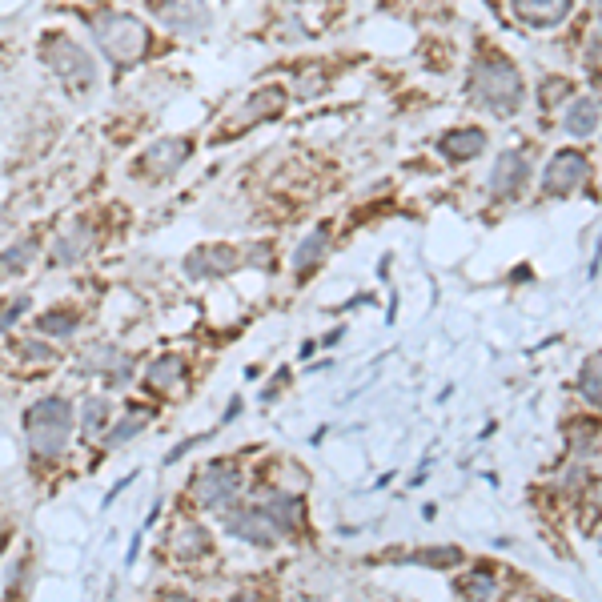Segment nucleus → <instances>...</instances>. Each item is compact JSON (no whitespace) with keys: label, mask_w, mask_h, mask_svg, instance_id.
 Wrapping results in <instances>:
<instances>
[{"label":"nucleus","mask_w":602,"mask_h":602,"mask_svg":"<svg viewBox=\"0 0 602 602\" xmlns=\"http://www.w3.org/2000/svg\"><path fill=\"white\" fill-rule=\"evenodd\" d=\"M25 430H29V446L37 458H57L69 446L73 406L65 398H45V402L25 410Z\"/></svg>","instance_id":"f257e3e1"},{"label":"nucleus","mask_w":602,"mask_h":602,"mask_svg":"<svg viewBox=\"0 0 602 602\" xmlns=\"http://www.w3.org/2000/svg\"><path fill=\"white\" fill-rule=\"evenodd\" d=\"M93 41L97 49L113 61V65H137L149 49V33L137 17H125V13H109V17H97L93 21Z\"/></svg>","instance_id":"f03ea898"},{"label":"nucleus","mask_w":602,"mask_h":602,"mask_svg":"<svg viewBox=\"0 0 602 602\" xmlns=\"http://www.w3.org/2000/svg\"><path fill=\"white\" fill-rule=\"evenodd\" d=\"M474 101L490 113H514L522 101V81L506 61H482L474 69Z\"/></svg>","instance_id":"7ed1b4c3"},{"label":"nucleus","mask_w":602,"mask_h":602,"mask_svg":"<svg viewBox=\"0 0 602 602\" xmlns=\"http://www.w3.org/2000/svg\"><path fill=\"white\" fill-rule=\"evenodd\" d=\"M45 61H49V65H53V73H57L65 85H73V89H89V85L97 81V65H93V57H89L77 41L61 37V33L45 37Z\"/></svg>","instance_id":"20e7f679"},{"label":"nucleus","mask_w":602,"mask_h":602,"mask_svg":"<svg viewBox=\"0 0 602 602\" xmlns=\"http://www.w3.org/2000/svg\"><path fill=\"white\" fill-rule=\"evenodd\" d=\"M221 526H225V534H233L241 542H253V546H273L281 538V530L269 522V514L261 506H225Z\"/></svg>","instance_id":"39448f33"},{"label":"nucleus","mask_w":602,"mask_h":602,"mask_svg":"<svg viewBox=\"0 0 602 602\" xmlns=\"http://www.w3.org/2000/svg\"><path fill=\"white\" fill-rule=\"evenodd\" d=\"M237 490H241V474L233 470V466H209L197 482H193V494H197V502L205 506V510H225V506H233V498H237Z\"/></svg>","instance_id":"423d86ee"},{"label":"nucleus","mask_w":602,"mask_h":602,"mask_svg":"<svg viewBox=\"0 0 602 602\" xmlns=\"http://www.w3.org/2000/svg\"><path fill=\"white\" fill-rule=\"evenodd\" d=\"M157 17L177 37H201L209 29L205 0H157Z\"/></svg>","instance_id":"0eeeda50"},{"label":"nucleus","mask_w":602,"mask_h":602,"mask_svg":"<svg viewBox=\"0 0 602 602\" xmlns=\"http://www.w3.org/2000/svg\"><path fill=\"white\" fill-rule=\"evenodd\" d=\"M185 157H189V141L185 137H161V141H153L145 149L137 169L149 173V177H169V173H177L185 165Z\"/></svg>","instance_id":"6e6552de"},{"label":"nucleus","mask_w":602,"mask_h":602,"mask_svg":"<svg viewBox=\"0 0 602 602\" xmlns=\"http://www.w3.org/2000/svg\"><path fill=\"white\" fill-rule=\"evenodd\" d=\"M586 161H582V153H574V149H566V153H554L550 157V165H546V181H542V189L546 193H554V197H562V193H574L582 181H586Z\"/></svg>","instance_id":"1a4fd4ad"},{"label":"nucleus","mask_w":602,"mask_h":602,"mask_svg":"<svg viewBox=\"0 0 602 602\" xmlns=\"http://www.w3.org/2000/svg\"><path fill=\"white\" fill-rule=\"evenodd\" d=\"M530 181V157L526 153H502L494 173H490V193L494 197H518Z\"/></svg>","instance_id":"9d476101"},{"label":"nucleus","mask_w":602,"mask_h":602,"mask_svg":"<svg viewBox=\"0 0 602 602\" xmlns=\"http://www.w3.org/2000/svg\"><path fill=\"white\" fill-rule=\"evenodd\" d=\"M237 265H241V253H237L233 245H201L197 253L185 257V269H189L193 277H225V273H233Z\"/></svg>","instance_id":"9b49d317"},{"label":"nucleus","mask_w":602,"mask_h":602,"mask_svg":"<svg viewBox=\"0 0 602 602\" xmlns=\"http://www.w3.org/2000/svg\"><path fill=\"white\" fill-rule=\"evenodd\" d=\"M257 506L269 514V522H273L281 534H297L301 526H306V510H301V502H297L293 494H261Z\"/></svg>","instance_id":"f8f14e48"},{"label":"nucleus","mask_w":602,"mask_h":602,"mask_svg":"<svg viewBox=\"0 0 602 602\" xmlns=\"http://www.w3.org/2000/svg\"><path fill=\"white\" fill-rule=\"evenodd\" d=\"M181 382H185V358H177V354L157 358V362L149 366V374H145V386H149L153 394H173Z\"/></svg>","instance_id":"ddd939ff"},{"label":"nucleus","mask_w":602,"mask_h":602,"mask_svg":"<svg viewBox=\"0 0 602 602\" xmlns=\"http://www.w3.org/2000/svg\"><path fill=\"white\" fill-rule=\"evenodd\" d=\"M93 241H97V233H93V225H85V221H77L69 233H61V241H57V253H53V261L57 265H73V261H81L89 249H93Z\"/></svg>","instance_id":"4468645a"},{"label":"nucleus","mask_w":602,"mask_h":602,"mask_svg":"<svg viewBox=\"0 0 602 602\" xmlns=\"http://www.w3.org/2000/svg\"><path fill=\"white\" fill-rule=\"evenodd\" d=\"M570 9V0H514V13L530 25H558Z\"/></svg>","instance_id":"2eb2a0df"},{"label":"nucleus","mask_w":602,"mask_h":602,"mask_svg":"<svg viewBox=\"0 0 602 602\" xmlns=\"http://www.w3.org/2000/svg\"><path fill=\"white\" fill-rule=\"evenodd\" d=\"M482 149H486V133H482V129H454V133L442 137V153H446L450 161H470V157H478Z\"/></svg>","instance_id":"dca6fc26"},{"label":"nucleus","mask_w":602,"mask_h":602,"mask_svg":"<svg viewBox=\"0 0 602 602\" xmlns=\"http://www.w3.org/2000/svg\"><path fill=\"white\" fill-rule=\"evenodd\" d=\"M594 129H598V105H594L590 97L574 101V105L566 109V133H570V137H590Z\"/></svg>","instance_id":"f3484780"},{"label":"nucleus","mask_w":602,"mask_h":602,"mask_svg":"<svg viewBox=\"0 0 602 602\" xmlns=\"http://www.w3.org/2000/svg\"><path fill=\"white\" fill-rule=\"evenodd\" d=\"M149 422H153V410H149V406H129L125 422L109 430V446H125V442H129V438H137Z\"/></svg>","instance_id":"a211bd4d"},{"label":"nucleus","mask_w":602,"mask_h":602,"mask_svg":"<svg viewBox=\"0 0 602 602\" xmlns=\"http://www.w3.org/2000/svg\"><path fill=\"white\" fill-rule=\"evenodd\" d=\"M326 241H330V233H326V229H314L306 241H301V249L293 253L297 273H310V269H314V261H322V257H326Z\"/></svg>","instance_id":"6ab92c4d"},{"label":"nucleus","mask_w":602,"mask_h":602,"mask_svg":"<svg viewBox=\"0 0 602 602\" xmlns=\"http://www.w3.org/2000/svg\"><path fill=\"white\" fill-rule=\"evenodd\" d=\"M81 326V318L73 310H53V314H41L37 318V330L41 334H53V338H73Z\"/></svg>","instance_id":"aec40b11"},{"label":"nucleus","mask_w":602,"mask_h":602,"mask_svg":"<svg viewBox=\"0 0 602 602\" xmlns=\"http://www.w3.org/2000/svg\"><path fill=\"white\" fill-rule=\"evenodd\" d=\"M109 414H113V406H109L105 398H89V402H85V414H81L85 434H89V438H97V434L109 426Z\"/></svg>","instance_id":"412c9836"},{"label":"nucleus","mask_w":602,"mask_h":602,"mask_svg":"<svg viewBox=\"0 0 602 602\" xmlns=\"http://www.w3.org/2000/svg\"><path fill=\"white\" fill-rule=\"evenodd\" d=\"M201 554H209V534L201 526H185L177 534V558H201Z\"/></svg>","instance_id":"4be33fe9"},{"label":"nucleus","mask_w":602,"mask_h":602,"mask_svg":"<svg viewBox=\"0 0 602 602\" xmlns=\"http://www.w3.org/2000/svg\"><path fill=\"white\" fill-rule=\"evenodd\" d=\"M33 257H37V245L33 241H17L9 253H0V273H21Z\"/></svg>","instance_id":"5701e85b"},{"label":"nucleus","mask_w":602,"mask_h":602,"mask_svg":"<svg viewBox=\"0 0 602 602\" xmlns=\"http://www.w3.org/2000/svg\"><path fill=\"white\" fill-rule=\"evenodd\" d=\"M578 386H582V394H586L590 402H602V354L586 362V370H582Z\"/></svg>","instance_id":"b1692460"},{"label":"nucleus","mask_w":602,"mask_h":602,"mask_svg":"<svg viewBox=\"0 0 602 602\" xmlns=\"http://www.w3.org/2000/svg\"><path fill=\"white\" fill-rule=\"evenodd\" d=\"M117 362H121V354L109 350V346H101V350H89V354L81 358V370H85V374H93V370H97V374H109Z\"/></svg>","instance_id":"393cba45"},{"label":"nucleus","mask_w":602,"mask_h":602,"mask_svg":"<svg viewBox=\"0 0 602 602\" xmlns=\"http://www.w3.org/2000/svg\"><path fill=\"white\" fill-rule=\"evenodd\" d=\"M458 590H462V594H486V598H494V594H498V582H494V574H482V570H478V574L462 578Z\"/></svg>","instance_id":"a878e982"},{"label":"nucleus","mask_w":602,"mask_h":602,"mask_svg":"<svg viewBox=\"0 0 602 602\" xmlns=\"http://www.w3.org/2000/svg\"><path fill=\"white\" fill-rule=\"evenodd\" d=\"M25 310H29V297H17L13 306L5 310V318H0V330H9V326H13V322H17L21 314H25Z\"/></svg>","instance_id":"bb28decb"},{"label":"nucleus","mask_w":602,"mask_h":602,"mask_svg":"<svg viewBox=\"0 0 602 602\" xmlns=\"http://www.w3.org/2000/svg\"><path fill=\"white\" fill-rule=\"evenodd\" d=\"M269 257H273V249H269V241H261V245H257V249L249 253V261H253V265H269Z\"/></svg>","instance_id":"cd10ccee"},{"label":"nucleus","mask_w":602,"mask_h":602,"mask_svg":"<svg viewBox=\"0 0 602 602\" xmlns=\"http://www.w3.org/2000/svg\"><path fill=\"white\" fill-rule=\"evenodd\" d=\"M21 354H25V358H33V362H49V358H53V350H45V346H25Z\"/></svg>","instance_id":"c85d7f7f"},{"label":"nucleus","mask_w":602,"mask_h":602,"mask_svg":"<svg viewBox=\"0 0 602 602\" xmlns=\"http://www.w3.org/2000/svg\"><path fill=\"white\" fill-rule=\"evenodd\" d=\"M0 542H5V534H0Z\"/></svg>","instance_id":"c756f323"}]
</instances>
